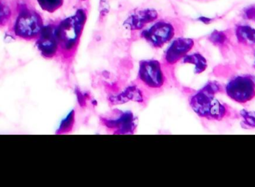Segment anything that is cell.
Instances as JSON below:
<instances>
[{
	"mask_svg": "<svg viewBox=\"0 0 255 187\" xmlns=\"http://www.w3.org/2000/svg\"><path fill=\"white\" fill-rule=\"evenodd\" d=\"M223 91L221 85L210 82L190 98V105L193 111L209 120L220 121L228 114V109L216 98V94Z\"/></svg>",
	"mask_w": 255,
	"mask_h": 187,
	"instance_id": "1",
	"label": "cell"
},
{
	"mask_svg": "<svg viewBox=\"0 0 255 187\" xmlns=\"http://www.w3.org/2000/svg\"><path fill=\"white\" fill-rule=\"evenodd\" d=\"M173 74L157 60H142L139 61L137 76L134 82L148 95H154L162 92L169 86Z\"/></svg>",
	"mask_w": 255,
	"mask_h": 187,
	"instance_id": "2",
	"label": "cell"
},
{
	"mask_svg": "<svg viewBox=\"0 0 255 187\" xmlns=\"http://www.w3.org/2000/svg\"><path fill=\"white\" fill-rule=\"evenodd\" d=\"M86 20V12L83 9H79L73 16L61 21L56 26L59 48L67 59L74 55Z\"/></svg>",
	"mask_w": 255,
	"mask_h": 187,
	"instance_id": "3",
	"label": "cell"
},
{
	"mask_svg": "<svg viewBox=\"0 0 255 187\" xmlns=\"http://www.w3.org/2000/svg\"><path fill=\"white\" fill-rule=\"evenodd\" d=\"M176 35L175 25L167 20L157 21L150 28L141 33V37L155 49H159L172 40Z\"/></svg>",
	"mask_w": 255,
	"mask_h": 187,
	"instance_id": "4",
	"label": "cell"
},
{
	"mask_svg": "<svg viewBox=\"0 0 255 187\" xmlns=\"http://www.w3.org/2000/svg\"><path fill=\"white\" fill-rule=\"evenodd\" d=\"M229 98L240 104H246L255 97V81L250 76H237L226 86Z\"/></svg>",
	"mask_w": 255,
	"mask_h": 187,
	"instance_id": "5",
	"label": "cell"
},
{
	"mask_svg": "<svg viewBox=\"0 0 255 187\" xmlns=\"http://www.w3.org/2000/svg\"><path fill=\"white\" fill-rule=\"evenodd\" d=\"M43 21L38 13L27 8L22 9L14 25V32L22 38H33L43 29Z\"/></svg>",
	"mask_w": 255,
	"mask_h": 187,
	"instance_id": "6",
	"label": "cell"
},
{
	"mask_svg": "<svg viewBox=\"0 0 255 187\" xmlns=\"http://www.w3.org/2000/svg\"><path fill=\"white\" fill-rule=\"evenodd\" d=\"M103 125L115 134H132L136 128L134 116L130 111L115 110L101 119Z\"/></svg>",
	"mask_w": 255,
	"mask_h": 187,
	"instance_id": "7",
	"label": "cell"
},
{
	"mask_svg": "<svg viewBox=\"0 0 255 187\" xmlns=\"http://www.w3.org/2000/svg\"><path fill=\"white\" fill-rule=\"evenodd\" d=\"M194 40L191 38L178 37L175 39L165 52L162 64L169 71L173 73L174 66L188 55L194 46Z\"/></svg>",
	"mask_w": 255,
	"mask_h": 187,
	"instance_id": "8",
	"label": "cell"
},
{
	"mask_svg": "<svg viewBox=\"0 0 255 187\" xmlns=\"http://www.w3.org/2000/svg\"><path fill=\"white\" fill-rule=\"evenodd\" d=\"M39 50L46 58H52L56 55L59 49L56 26L49 25L43 27L37 42Z\"/></svg>",
	"mask_w": 255,
	"mask_h": 187,
	"instance_id": "9",
	"label": "cell"
},
{
	"mask_svg": "<svg viewBox=\"0 0 255 187\" xmlns=\"http://www.w3.org/2000/svg\"><path fill=\"white\" fill-rule=\"evenodd\" d=\"M158 17V13L154 9H143L132 13L125 22L124 26L130 31H138L143 28L147 24L151 23Z\"/></svg>",
	"mask_w": 255,
	"mask_h": 187,
	"instance_id": "10",
	"label": "cell"
},
{
	"mask_svg": "<svg viewBox=\"0 0 255 187\" xmlns=\"http://www.w3.org/2000/svg\"><path fill=\"white\" fill-rule=\"evenodd\" d=\"M235 34L241 44L247 46H255V29L250 25H238L235 29Z\"/></svg>",
	"mask_w": 255,
	"mask_h": 187,
	"instance_id": "11",
	"label": "cell"
},
{
	"mask_svg": "<svg viewBox=\"0 0 255 187\" xmlns=\"http://www.w3.org/2000/svg\"><path fill=\"white\" fill-rule=\"evenodd\" d=\"M124 92L128 101H134L139 104H145L150 96L142 88H140L135 82H133L132 85H128Z\"/></svg>",
	"mask_w": 255,
	"mask_h": 187,
	"instance_id": "12",
	"label": "cell"
},
{
	"mask_svg": "<svg viewBox=\"0 0 255 187\" xmlns=\"http://www.w3.org/2000/svg\"><path fill=\"white\" fill-rule=\"evenodd\" d=\"M182 62L183 64H190L194 65V72L196 74H200V73H203L208 67L206 58L200 53L187 55L183 58Z\"/></svg>",
	"mask_w": 255,
	"mask_h": 187,
	"instance_id": "13",
	"label": "cell"
},
{
	"mask_svg": "<svg viewBox=\"0 0 255 187\" xmlns=\"http://www.w3.org/2000/svg\"><path fill=\"white\" fill-rule=\"evenodd\" d=\"M229 39V36L226 31H217V30L213 31L208 37L210 42L220 48L226 46L228 44Z\"/></svg>",
	"mask_w": 255,
	"mask_h": 187,
	"instance_id": "14",
	"label": "cell"
},
{
	"mask_svg": "<svg viewBox=\"0 0 255 187\" xmlns=\"http://www.w3.org/2000/svg\"><path fill=\"white\" fill-rule=\"evenodd\" d=\"M39 5L43 10L53 13L59 9L64 3V0H37Z\"/></svg>",
	"mask_w": 255,
	"mask_h": 187,
	"instance_id": "15",
	"label": "cell"
},
{
	"mask_svg": "<svg viewBox=\"0 0 255 187\" xmlns=\"http://www.w3.org/2000/svg\"><path fill=\"white\" fill-rule=\"evenodd\" d=\"M75 123V110H72L61 122L58 134H67L73 130Z\"/></svg>",
	"mask_w": 255,
	"mask_h": 187,
	"instance_id": "16",
	"label": "cell"
},
{
	"mask_svg": "<svg viewBox=\"0 0 255 187\" xmlns=\"http://www.w3.org/2000/svg\"><path fill=\"white\" fill-rule=\"evenodd\" d=\"M240 114L242 118V125L244 128H255V112L243 110Z\"/></svg>",
	"mask_w": 255,
	"mask_h": 187,
	"instance_id": "17",
	"label": "cell"
},
{
	"mask_svg": "<svg viewBox=\"0 0 255 187\" xmlns=\"http://www.w3.org/2000/svg\"><path fill=\"white\" fill-rule=\"evenodd\" d=\"M10 16V9L5 4L0 1V25L6 23Z\"/></svg>",
	"mask_w": 255,
	"mask_h": 187,
	"instance_id": "18",
	"label": "cell"
},
{
	"mask_svg": "<svg viewBox=\"0 0 255 187\" xmlns=\"http://www.w3.org/2000/svg\"><path fill=\"white\" fill-rule=\"evenodd\" d=\"M244 16L245 19L255 22V4H252L244 9Z\"/></svg>",
	"mask_w": 255,
	"mask_h": 187,
	"instance_id": "19",
	"label": "cell"
},
{
	"mask_svg": "<svg viewBox=\"0 0 255 187\" xmlns=\"http://www.w3.org/2000/svg\"><path fill=\"white\" fill-rule=\"evenodd\" d=\"M76 96H77L78 101H79V105H80L81 107H85V106L86 105L87 102L86 95L82 94L80 90L78 89V88L76 90Z\"/></svg>",
	"mask_w": 255,
	"mask_h": 187,
	"instance_id": "20",
	"label": "cell"
},
{
	"mask_svg": "<svg viewBox=\"0 0 255 187\" xmlns=\"http://www.w3.org/2000/svg\"><path fill=\"white\" fill-rule=\"evenodd\" d=\"M199 20L202 21V22H203L204 23L209 24L210 22H211V21H212V19H211V18L205 17V16H202V17L199 18Z\"/></svg>",
	"mask_w": 255,
	"mask_h": 187,
	"instance_id": "21",
	"label": "cell"
},
{
	"mask_svg": "<svg viewBox=\"0 0 255 187\" xmlns=\"http://www.w3.org/2000/svg\"><path fill=\"white\" fill-rule=\"evenodd\" d=\"M254 68L255 69V64H254Z\"/></svg>",
	"mask_w": 255,
	"mask_h": 187,
	"instance_id": "22",
	"label": "cell"
},
{
	"mask_svg": "<svg viewBox=\"0 0 255 187\" xmlns=\"http://www.w3.org/2000/svg\"><path fill=\"white\" fill-rule=\"evenodd\" d=\"M84 1H85V0H84Z\"/></svg>",
	"mask_w": 255,
	"mask_h": 187,
	"instance_id": "23",
	"label": "cell"
}]
</instances>
